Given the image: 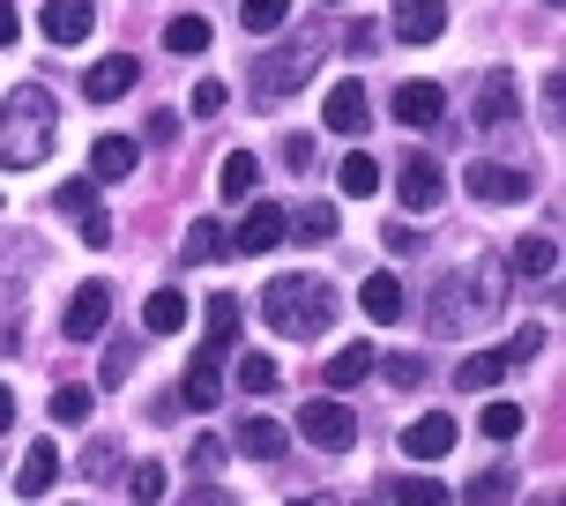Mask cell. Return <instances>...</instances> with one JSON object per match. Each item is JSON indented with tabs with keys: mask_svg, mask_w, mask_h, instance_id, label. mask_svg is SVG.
I'll list each match as a JSON object with an SVG mask.
<instances>
[{
	"mask_svg": "<svg viewBox=\"0 0 566 506\" xmlns=\"http://www.w3.org/2000/svg\"><path fill=\"white\" fill-rule=\"evenodd\" d=\"M500 261H470V268H454L448 283H440V291H432V313H424V328H432V336H478L484 320H492V313H500V298H507V291H500Z\"/></svg>",
	"mask_w": 566,
	"mask_h": 506,
	"instance_id": "obj_1",
	"label": "cell"
},
{
	"mask_svg": "<svg viewBox=\"0 0 566 506\" xmlns=\"http://www.w3.org/2000/svg\"><path fill=\"white\" fill-rule=\"evenodd\" d=\"M53 141H60V113L38 83L0 97V171H38L53 157Z\"/></svg>",
	"mask_w": 566,
	"mask_h": 506,
	"instance_id": "obj_2",
	"label": "cell"
},
{
	"mask_svg": "<svg viewBox=\"0 0 566 506\" xmlns=\"http://www.w3.org/2000/svg\"><path fill=\"white\" fill-rule=\"evenodd\" d=\"M336 283L328 276H276L269 291H261V313H269V328L276 336H298V342H313V336H328L336 328Z\"/></svg>",
	"mask_w": 566,
	"mask_h": 506,
	"instance_id": "obj_3",
	"label": "cell"
},
{
	"mask_svg": "<svg viewBox=\"0 0 566 506\" xmlns=\"http://www.w3.org/2000/svg\"><path fill=\"white\" fill-rule=\"evenodd\" d=\"M313 67H321V38H291L276 53L254 60V97L261 105H283V97H298L313 83Z\"/></svg>",
	"mask_w": 566,
	"mask_h": 506,
	"instance_id": "obj_4",
	"label": "cell"
},
{
	"mask_svg": "<svg viewBox=\"0 0 566 506\" xmlns=\"http://www.w3.org/2000/svg\"><path fill=\"white\" fill-rule=\"evenodd\" d=\"M462 187H470V201H492V209H514V201L537 194V179L522 165H500V157H478V165L462 171Z\"/></svg>",
	"mask_w": 566,
	"mask_h": 506,
	"instance_id": "obj_5",
	"label": "cell"
},
{
	"mask_svg": "<svg viewBox=\"0 0 566 506\" xmlns=\"http://www.w3.org/2000/svg\"><path fill=\"white\" fill-rule=\"evenodd\" d=\"M298 432H306L321 454H343L350 440H358V410H343L336 394H321V402H306V410H298Z\"/></svg>",
	"mask_w": 566,
	"mask_h": 506,
	"instance_id": "obj_6",
	"label": "cell"
},
{
	"mask_svg": "<svg viewBox=\"0 0 566 506\" xmlns=\"http://www.w3.org/2000/svg\"><path fill=\"white\" fill-rule=\"evenodd\" d=\"M105 320H113V283H83V291L67 298V313H60V336L67 342H97Z\"/></svg>",
	"mask_w": 566,
	"mask_h": 506,
	"instance_id": "obj_7",
	"label": "cell"
},
{
	"mask_svg": "<svg viewBox=\"0 0 566 506\" xmlns=\"http://www.w3.org/2000/svg\"><path fill=\"white\" fill-rule=\"evenodd\" d=\"M514 119H522V83H514L507 67H492V75L478 83V127L484 135H507Z\"/></svg>",
	"mask_w": 566,
	"mask_h": 506,
	"instance_id": "obj_8",
	"label": "cell"
},
{
	"mask_svg": "<svg viewBox=\"0 0 566 506\" xmlns=\"http://www.w3.org/2000/svg\"><path fill=\"white\" fill-rule=\"evenodd\" d=\"M396 194H402V209H410V217H424V209H440L448 179H440V165H432V157H418V149H410V157L396 165Z\"/></svg>",
	"mask_w": 566,
	"mask_h": 506,
	"instance_id": "obj_9",
	"label": "cell"
},
{
	"mask_svg": "<svg viewBox=\"0 0 566 506\" xmlns=\"http://www.w3.org/2000/svg\"><path fill=\"white\" fill-rule=\"evenodd\" d=\"M283 239H291V209H276V201H254L247 224L231 231V246H239V253H276Z\"/></svg>",
	"mask_w": 566,
	"mask_h": 506,
	"instance_id": "obj_10",
	"label": "cell"
},
{
	"mask_svg": "<svg viewBox=\"0 0 566 506\" xmlns=\"http://www.w3.org/2000/svg\"><path fill=\"white\" fill-rule=\"evenodd\" d=\"M38 30H45L53 45H83L90 30H97V8H90V0H45V8H38Z\"/></svg>",
	"mask_w": 566,
	"mask_h": 506,
	"instance_id": "obj_11",
	"label": "cell"
},
{
	"mask_svg": "<svg viewBox=\"0 0 566 506\" xmlns=\"http://www.w3.org/2000/svg\"><path fill=\"white\" fill-rule=\"evenodd\" d=\"M321 119H328V135H366V127H373L366 83H336V89H328V105H321Z\"/></svg>",
	"mask_w": 566,
	"mask_h": 506,
	"instance_id": "obj_12",
	"label": "cell"
},
{
	"mask_svg": "<svg viewBox=\"0 0 566 506\" xmlns=\"http://www.w3.org/2000/svg\"><path fill=\"white\" fill-rule=\"evenodd\" d=\"M402 454H410V462H440V454H454V418L448 410H424V418L402 432Z\"/></svg>",
	"mask_w": 566,
	"mask_h": 506,
	"instance_id": "obj_13",
	"label": "cell"
},
{
	"mask_svg": "<svg viewBox=\"0 0 566 506\" xmlns=\"http://www.w3.org/2000/svg\"><path fill=\"white\" fill-rule=\"evenodd\" d=\"M135 83H142V67L127 53H113V60H97V67L83 75V97H90V105H113V97H127Z\"/></svg>",
	"mask_w": 566,
	"mask_h": 506,
	"instance_id": "obj_14",
	"label": "cell"
},
{
	"mask_svg": "<svg viewBox=\"0 0 566 506\" xmlns=\"http://www.w3.org/2000/svg\"><path fill=\"white\" fill-rule=\"evenodd\" d=\"M440 113H448V89L440 83H402L396 89V119L418 135V127H440Z\"/></svg>",
	"mask_w": 566,
	"mask_h": 506,
	"instance_id": "obj_15",
	"label": "cell"
},
{
	"mask_svg": "<svg viewBox=\"0 0 566 506\" xmlns=\"http://www.w3.org/2000/svg\"><path fill=\"white\" fill-rule=\"evenodd\" d=\"M135 165H142V141H135V135H97V149H90V179L119 187Z\"/></svg>",
	"mask_w": 566,
	"mask_h": 506,
	"instance_id": "obj_16",
	"label": "cell"
},
{
	"mask_svg": "<svg viewBox=\"0 0 566 506\" xmlns=\"http://www.w3.org/2000/svg\"><path fill=\"white\" fill-rule=\"evenodd\" d=\"M440 30H448V0H396V38L432 45Z\"/></svg>",
	"mask_w": 566,
	"mask_h": 506,
	"instance_id": "obj_17",
	"label": "cell"
},
{
	"mask_svg": "<svg viewBox=\"0 0 566 506\" xmlns=\"http://www.w3.org/2000/svg\"><path fill=\"white\" fill-rule=\"evenodd\" d=\"M217 394H224V358L195 350V366H187V380H179V402H187V410H217Z\"/></svg>",
	"mask_w": 566,
	"mask_h": 506,
	"instance_id": "obj_18",
	"label": "cell"
},
{
	"mask_svg": "<svg viewBox=\"0 0 566 506\" xmlns=\"http://www.w3.org/2000/svg\"><path fill=\"white\" fill-rule=\"evenodd\" d=\"M53 477H60V447H53V440H38V447L23 454V470H15V492H23V499H45Z\"/></svg>",
	"mask_w": 566,
	"mask_h": 506,
	"instance_id": "obj_19",
	"label": "cell"
},
{
	"mask_svg": "<svg viewBox=\"0 0 566 506\" xmlns=\"http://www.w3.org/2000/svg\"><path fill=\"white\" fill-rule=\"evenodd\" d=\"M239 320H247V313H239V291H217V298H209V342H201V350L224 358L231 342H239Z\"/></svg>",
	"mask_w": 566,
	"mask_h": 506,
	"instance_id": "obj_20",
	"label": "cell"
},
{
	"mask_svg": "<svg viewBox=\"0 0 566 506\" xmlns=\"http://www.w3.org/2000/svg\"><path fill=\"white\" fill-rule=\"evenodd\" d=\"M283 447H291V432H283L276 418H247V424H239V454H254V462H283Z\"/></svg>",
	"mask_w": 566,
	"mask_h": 506,
	"instance_id": "obj_21",
	"label": "cell"
},
{
	"mask_svg": "<svg viewBox=\"0 0 566 506\" xmlns=\"http://www.w3.org/2000/svg\"><path fill=\"white\" fill-rule=\"evenodd\" d=\"M142 328H149V336H179V328H187V291H149Z\"/></svg>",
	"mask_w": 566,
	"mask_h": 506,
	"instance_id": "obj_22",
	"label": "cell"
},
{
	"mask_svg": "<svg viewBox=\"0 0 566 506\" xmlns=\"http://www.w3.org/2000/svg\"><path fill=\"white\" fill-rule=\"evenodd\" d=\"M231 253V231L217 224V217H195L187 224V246H179V261H224Z\"/></svg>",
	"mask_w": 566,
	"mask_h": 506,
	"instance_id": "obj_23",
	"label": "cell"
},
{
	"mask_svg": "<svg viewBox=\"0 0 566 506\" xmlns=\"http://www.w3.org/2000/svg\"><path fill=\"white\" fill-rule=\"evenodd\" d=\"M254 187H261V165L247 157V149H231L224 165H217V194H224V201H247Z\"/></svg>",
	"mask_w": 566,
	"mask_h": 506,
	"instance_id": "obj_24",
	"label": "cell"
},
{
	"mask_svg": "<svg viewBox=\"0 0 566 506\" xmlns=\"http://www.w3.org/2000/svg\"><path fill=\"white\" fill-rule=\"evenodd\" d=\"M336 187H343L350 201H373V194H380V165H373L366 149H350V157L336 165Z\"/></svg>",
	"mask_w": 566,
	"mask_h": 506,
	"instance_id": "obj_25",
	"label": "cell"
},
{
	"mask_svg": "<svg viewBox=\"0 0 566 506\" xmlns=\"http://www.w3.org/2000/svg\"><path fill=\"white\" fill-rule=\"evenodd\" d=\"M366 372H373V342H358V350H336V358L321 366V380L343 394V388H366Z\"/></svg>",
	"mask_w": 566,
	"mask_h": 506,
	"instance_id": "obj_26",
	"label": "cell"
},
{
	"mask_svg": "<svg viewBox=\"0 0 566 506\" xmlns=\"http://www.w3.org/2000/svg\"><path fill=\"white\" fill-rule=\"evenodd\" d=\"M358 306H366L373 320H402V283L388 276V268H380V276H366V283H358Z\"/></svg>",
	"mask_w": 566,
	"mask_h": 506,
	"instance_id": "obj_27",
	"label": "cell"
},
{
	"mask_svg": "<svg viewBox=\"0 0 566 506\" xmlns=\"http://www.w3.org/2000/svg\"><path fill=\"white\" fill-rule=\"evenodd\" d=\"M552 268H559V239L530 231V239L514 246V276H552Z\"/></svg>",
	"mask_w": 566,
	"mask_h": 506,
	"instance_id": "obj_28",
	"label": "cell"
},
{
	"mask_svg": "<svg viewBox=\"0 0 566 506\" xmlns=\"http://www.w3.org/2000/svg\"><path fill=\"white\" fill-rule=\"evenodd\" d=\"M514 499V470L500 462V470H478L470 477V492H462V506H507Z\"/></svg>",
	"mask_w": 566,
	"mask_h": 506,
	"instance_id": "obj_29",
	"label": "cell"
},
{
	"mask_svg": "<svg viewBox=\"0 0 566 506\" xmlns=\"http://www.w3.org/2000/svg\"><path fill=\"white\" fill-rule=\"evenodd\" d=\"M500 350H478V358H462V366H454V388L462 394H484V388H500Z\"/></svg>",
	"mask_w": 566,
	"mask_h": 506,
	"instance_id": "obj_30",
	"label": "cell"
},
{
	"mask_svg": "<svg viewBox=\"0 0 566 506\" xmlns=\"http://www.w3.org/2000/svg\"><path fill=\"white\" fill-rule=\"evenodd\" d=\"M239 23L254 30V38H276L291 23V0H239Z\"/></svg>",
	"mask_w": 566,
	"mask_h": 506,
	"instance_id": "obj_31",
	"label": "cell"
},
{
	"mask_svg": "<svg viewBox=\"0 0 566 506\" xmlns=\"http://www.w3.org/2000/svg\"><path fill=\"white\" fill-rule=\"evenodd\" d=\"M165 45H171V53H209V15H171Z\"/></svg>",
	"mask_w": 566,
	"mask_h": 506,
	"instance_id": "obj_32",
	"label": "cell"
},
{
	"mask_svg": "<svg viewBox=\"0 0 566 506\" xmlns=\"http://www.w3.org/2000/svg\"><path fill=\"white\" fill-rule=\"evenodd\" d=\"M478 424L492 432V440H522V424H530V410H522V402H484V410H478Z\"/></svg>",
	"mask_w": 566,
	"mask_h": 506,
	"instance_id": "obj_33",
	"label": "cell"
},
{
	"mask_svg": "<svg viewBox=\"0 0 566 506\" xmlns=\"http://www.w3.org/2000/svg\"><path fill=\"white\" fill-rule=\"evenodd\" d=\"M291 224H298V239H306V246H328V239H336V209H328V201H306Z\"/></svg>",
	"mask_w": 566,
	"mask_h": 506,
	"instance_id": "obj_34",
	"label": "cell"
},
{
	"mask_svg": "<svg viewBox=\"0 0 566 506\" xmlns=\"http://www.w3.org/2000/svg\"><path fill=\"white\" fill-rule=\"evenodd\" d=\"M544 350H552V328H537V320H530V328H522V336L500 350V366H537Z\"/></svg>",
	"mask_w": 566,
	"mask_h": 506,
	"instance_id": "obj_35",
	"label": "cell"
},
{
	"mask_svg": "<svg viewBox=\"0 0 566 506\" xmlns=\"http://www.w3.org/2000/svg\"><path fill=\"white\" fill-rule=\"evenodd\" d=\"M53 424L83 432V424H90V388H53Z\"/></svg>",
	"mask_w": 566,
	"mask_h": 506,
	"instance_id": "obj_36",
	"label": "cell"
},
{
	"mask_svg": "<svg viewBox=\"0 0 566 506\" xmlns=\"http://www.w3.org/2000/svg\"><path fill=\"white\" fill-rule=\"evenodd\" d=\"M396 506H448L440 477H396Z\"/></svg>",
	"mask_w": 566,
	"mask_h": 506,
	"instance_id": "obj_37",
	"label": "cell"
},
{
	"mask_svg": "<svg viewBox=\"0 0 566 506\" xmlns=\"http://www.w3.org/2000/svg\"><path fill=\"white\" fill-rule=\"evenodd\" d=\"M276 380H283L276 358H261V350H247V358H239V388H247V394H269Z\"/></svg>",
	"mask_w": 566,
	"mask_h": 506,
	"instance_id": "obj_38",
	"label": "cell"
},
{
	"mask_svg": "<svg viewBox=\"0 0 566 506\" xmlns=\"http://www.w3.org/2000/svg\"><path fill=\"white\" fill-rule=\"evenodd\" d=\"M127 492H135L142 506H157L165 499V462H135V470H127Z\"/></svg>",
	"mask_w": 566,
	"mask_h": 506,
	"instance_id": "obj_39",
	"label": "cell"
},
{
	"mask_svg": "<svg viewBox=\"0 0 566 506\" xmlns=\"http://www.w3.org/2000/svg\"><path fill=\"white\" fill-rule=\"evenodd\" d=\"M373 366L388 372L396 388H424V358H418V350H396V358H373Z\"/></svg>",
	"mask_w": 566,
	"mask_h": 506,
	"instance_id": "obj_40",
	"label": "cell"
},
{
	"mask_svg": "<svg viewBox=\"0 0 566 506\" xmlns=\"http://www.w3.org/2000/svg\"><path fill=\"white\" fill-rule=\"evenodd\" d=\"M373 45H380V23H373V15H358V23L343 30V53L350 60H373Z\"/></svg>",
	"mask_w": 566,
	"mask_h": 506,
	"instance_id": "obj_41",
	"label": "cell"
},
{
	"mask_svg": "<svg viewBox=\"0 0 566 506\" xmlns=\"http://www.w3.org/2000/svg\"><path fill=\"white\" fill-rule=\"evenodd\" d=\"M60 209H67V217H90V209H97V187H90V179H67V187H60Z\"/></svg>",
	"mask_w": 566,
	"mask_h": 506,
	"instance_id": "obj_42",
	"label": "cell"
},
{
	"mask_svg": "<svg viewBox=\"0 0 566 506\" xmlns=\"http://www.w3.org/2000/svg\"><path fill=\"white\" fill-rule=\"evenodd\" d=\"M113 462H119V447H113V440H90V454H83V477H119Z\"/></svg>",
	"mask_w": 566,
	"mask_h": 506,
	"instance_id": "obj_43",
	"label": "cell"
},
{
	"mask_svg": "<svg viewBox=\"0 0 566 506\" xmlns=\"http://www.w3.org/2000/svg\"><path fill=\"white\" fill-rule=\"evenodd\" d=\"M187 105H195V119H217V113H224V83H195Z\"/></svg>",
	"mask_w": 566,
	"mask_h": 506,
	"instance_id": "obj_44",
	"label": "cell"
},
{
	"mask_svg": "<svg viewBox=\"0 0 566 506\" xmlns=\"http://www.w3.org/2000/svg\"><path fill=\"white\" fill-rule=\"evenodd\" d=\"M187 462H195L201 477H217V470H224V440H195V454H187Z\"/></svg>",
	"mask_w": 566,
	"mask_h": 506,
	"instance_id": "obj_45",
	"label": "cell"
},
{
	"mask_svg": "<svg viewBox=\"0 0 566 506\" xmlns=\"http://www.w3.org/2000/svg\"><path fill=\"white\" fill-rule=\"evenodd\" d=\"M83 246H97V253L113 246V217H105V209H90V217H83Z\"/></svg>",
	"mask_w": 566,
	"mask_h": 506,
	"instance_id": "obj_46",
	"label": "cell"
},
{
	"mask_svg": "<svg viewBox=\"0 0 566 506\" xmlns=\"http://www.w3.org/2000/svg\"><path fill=\"white\" fill-rule=\"evenodd\" d=\"M127 372H135V350H127V342H113V350H105V388H119Z\"/></svg>",
	"mask_w": 566,
	"mask_h": 506,
	"instance_id": "obj_47",
	"label": "cell"
},
{
	"mask_svg": "<svg viewBox=\"0 0 566 506\" xmlns=\"http://www.w3.org/2000/svg\"><path fill=\"white\" fill-rule=\"evenodd\" d=\"M179 506H239V499H231L224 484H195V492H187V499H179Z\"/></svg>",
	"mask_w": 566,
	"mask_h": 506,
	"instance_id": "obj_48",
	"label": "cell"
},
{
	"mask_svg": "<svg viewBox=\"0 0 566 506\" xmlns=\"http://www.w3.org/2000/svg\"><path fill=\"white\" fill-rule=\"evenodd\" d=\"M15 38H23V15H15V0H0V53H8Z\"/></svg>",
	"mask_w": 566,
	"mask_h": 506,
	"instance_id": "obj_49",
	"label": "cell"
},
{
	"mask_svg": "<svg viewBox=\"0 0 566 506\" xmlns=\"http://www.w3.org/2000/svg\"><path fill=\"white\" fill-rule=\"evenodd\" d=\"M283 165H313V135H283Z\"/></svg>",
	"mask_w": 566,
	"mask_h": 506,
	"instance_id": "obj_50",
	"label": "cell"
},
{
	"mask_svg": "<svg viewBox=\"0 0 566 506\" xmlns=\"http://www.w3.org/2000/svg\"><path fill=\"white\" fill-rule=\"evenodd\" d=\"M149 141H157V149H165V141H179V119L157 113V119H149Z\"/></svg>",
	"mask_w": 566,
	"mask_h": 506,
	"instance_id": "obj_51",
	"label": "cell"
},
{
	"mask_svg": "<svg viewBox=\"0 0 566 506\" xmlns=\"http://www.w3.org/2000/svg\"><path fill=\"white\" fill-rule=\"evenodd\" d=\"M418 239H424V231H410V224H396V231H388V253H418Z\"/></svg>",
	"mask_w": 566,
	"mask_h": 506,
	"instance_id": "obj_52",
	"label": "cell"
},
{
	"mask_svg": "<svg viewBox=\"0 0 566 506\" xmlns=\"http://www.w3.org/2000/svg\"><path fill=\"white\" fill-rule=\"evenodd\" d=\"M8 424H15V394L0 388V432H8Z\"/></svg>",
	"mask_w": 566,
	"mask_h": 506,
	"instance_id": "obj_53",
	"label": "cell"
},
{
	"mask_svg": "<svg viewBox=\"0 0 566 506\" xmlns=\"http://www.w3.org/2000/svg\"><path fill=\"white\" fill-rule=\"evenodd\" d=\"M291 506H328V499H321V492H306V499H291Z\"/></svg>",
	"mask_w": 566,
	"mask_h": 506,
	"instance_id": "obj_54",
	"label": "cell"
},
{
	"mask_svg": "<svg viewBox=\"0 0 566 506\" xmlns=\"http://www.w3.org/2000/svg\"><path fill=\"white\" fill-rule=\"evenodd\" d=\"M552 8H559V0H552Z\"/></svg>",
	"mask_w": 566,
	"mask_h": 506,
	"instance_id": "obj_55",
	"label": "cell"
}]
</instances>
